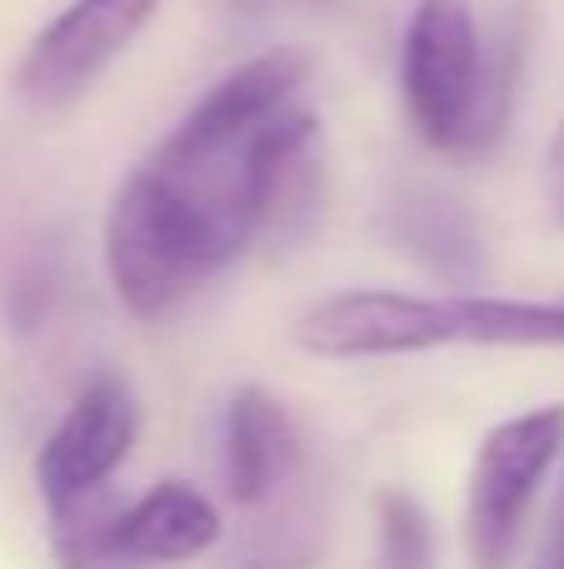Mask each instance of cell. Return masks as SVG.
<instances>
[{
    "instance_id": "cell-1",
    "label": "cell",
    "mask_w": 564,
    "mask_h": 569,
    "mask_svg": "<svg viewBox=\"0 0 564 569\" xmlns=\"http://www.w3.org/2000/svg\"><path fill=\"white\" fill-rule=\"evenodd\" d=\"M305 80L310 60L300 50L245 60L115 186L105 210V276L135 320H165L255 246L285 176L320 130L300 96Z\"/></svg>"
},
{
    "instance_id": "cell-2",
    "label": "cell",
    "mask_w": 564,
    "mask_h": 569,
    "mask_svg": "<svg viewBox=\"0 0 564 569\" xmlns=\"http://www.w3.org/2000/svg\"><path fill=\"white\" fill-rule=\"evenodd\" d=\"M295 345L315 360H395L425 350H564V300H515L480 290H335L295 320Z\"/></svg>"
},
{
    "instance_id": "cell-3",
    "label": "cell",
    "mask_w": 564,
    "mask_h": 569,
    "mask_svg": "<svg viewBox=\"0 0 564 569\" xmlns=\"http://www.w3.org/2000/svg\"><path fill=\"white\" fill-rule=\"evenodd\" d=\"M400 96L415 136L440 156H480L500 136V86L470 0H415L400 40Z\"/></svg>"
},
{
    "instance_id": "cell-4",
    "label": "cell",
    "mask_w": 564,
    "mask_h": 569,
    "mask_svg": "<svg viewBox=\"0 0 564 569\" xmlns=\"http://www.w3.org/2000/svg\"><path fill=\"white\" fill-rule=\"evenodd\" d=\"M564 450V405L510 415L480 440L465 480V555L470 569H510L520 555L530 505Z\"/></svg>"
},
{
    "instance_id": "cell-5",
    "label": "cell",
    "mask_w": 564,
    "mask_h": 569,
    "mask_svg": "<svg viewBox=\"0 0 564 569\" xmlns=\"http://www.w3.org/2000/svg\"><path fill=\"white\" fill-rule=\"evenodd\" d=\"M165 0H70L26 46L16 90L36 110H66L125 56Z\"/></svg>"
},
{
    "instance_id": "cell-6",
    "label": "cell",
    "mask_w": 564,
    "mask_h": 569,
    "mask_svg": "<svg viewBox=\"0 0 564 569\" xmlns=\"http://www.w3.org/2000/svg\"><path fill=\"white\" fill-rule=\"evenodd\" d=\"M140 435V405L120 375H95L85 390L70 400L60 425L46 435L36 455V490L40 500L66 505L90 490H105L110 475L130 460Z\"/></svg>"
},
{
    "instance_id": "cell-7",
    "label": "cell",
    "mask_w": 564,
    "mask_h": 569,
    "mask_svg": "<svg viewBox=\"0 0 564 569\" xmlns=\"http://www.w3.org/2000/svg\"><path fill=\"white\" fill-rule=\"evenodd\" d=\"M220 475L235 510L255 515L305 485V450L290 410L260 385H240L220 425Z\"/></svg>"
},
{
    "instance_id": "cell-8",
    "label": "cell",
    "mask_w": 564,
    "mask_h": 569,
    "mask_svg": "<svg viewBox=\"0 0 564 569\" xmlns=\"http://www.w3.org/2000/svg\"><path fill=\"white\" fill-rule=\"evenodd\" d=\"M120 540L140 569L190 565L225 540L215 500L190 480H160L120 510Z\"/></svg>"
},
{
    "instance_id": "cell-9",
    "label": "cell",
    "mask_w": 564,
    "mask_h": 569,
    "mask_svg": "<svg viewBox=\"0 0 564 569\" xmlns=\"http://www.w3.org/2000/svg\"><path fill=\"white\" fill-rule=\"evenodd\" d=\"M325 550V525L300 490L255 510L240 535L220 550L215 569H315Z\"/></svg>"
},
{
    "instance_id": "cell-10",
    "label": "cell",
    "mask_w": 564,
    "mask_h": 569,
    "mask_svg": "<svg viewBox=\"0 0 564 569\" xmlns=\"http://www.w3.org/2000/svg\"><path fill=\"white\" fill-rule=\"evenodd\" d=\"M120 510L125 505L105 490H90L80 500L50 505L46 510V535L56 569H140L130 560L125 540H120Z\"/></svg>"
},
{
    "instance_id": "cell-11",
    "label": "cell",
    "mask_w": 564,
    "mask_h": 569,
    "mask_svg": "<svg viewBox=\"0 0 564 569\" xmlns=\"http://www.w3.org/2000/svg\"><path fill=\"white\" fill-rule=\"evenodd\" d=\"M375 569H435V530L410 490H400V485L375 490Z\"/></svg>"
},
{
    "instance_id": "cell-12",
    "label": "cell",
    "mask_w": 564,
    "mask_h": 569,
    "mask_svg": "<svg viewBox=\"0 0 564 569\" xmlns=\"http://www.w3.org/2000/svg\"><path fill=\"white\" fill-rule=\"evenodd\" d=\"M405 216H410L405 240L435 270H445V276H455V280H465L470 270H475V250L480 246H475V236L465 230V220L445 210V200H415V206H405Z\"/></svg>"
},
{
    "instance_id": "cell-13",
    "label": "cell",
    "mask_w": 564,
    "mask_h": 569,
    "mask_svg": "<svg viewBox=\"0 0 564 569\" xmlns=\"http://www.w3.org/2000/svg\"><path fill=\"white\" fill-rule=\"evenodd\" d=\"M545 206H550V216H555V226L564 230V120L545 146Z\"/></svg>"
},
{
    "instance_id": "cell-14",
    "label": "cell",
    "mask_w": 564,
    "mask_h": 569,
    "mask_svg": "<svg viewBox=\"0 0 564 569\" xmlns=\"http://www.w3.org/2000/svg\"><path fill=\"white\" fill-rule=\"evenodd\" d=\"M530 569H564V485H560V500H555V510H550L545 540H540L535 565Z\"/></svg>"
}]
</instances>
